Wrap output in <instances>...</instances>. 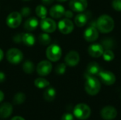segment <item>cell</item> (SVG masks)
<instances>
[{"label": "cell", "mask_w": 121, "mask_h": 120, "mask_svg": "<svg viewBox=\"0 0 121 120\" xmlns=\"http://www.w3.org/2000/svg\"><path fill=\"white\" fill-rule=\"evenodd\" d=\"M96 26L100 32L108 33L113 30L115 23L111 16L108 15H102L97 19Z\"/></svg>", "instance_id": "6da1fadb"}, {"label": "cell", "mask_w": 121, "mask_h": 120, "mask_svg": "<svg viewBox=\"0 0 121 120\" xmlns=\"http://www.w3.org/2000/svg\"><path fill=\"white\" fill-rule=\"evenodd\" d=\"M86 81L85 83V91L90 95H95L98 94L101 89V83L98 79L94 76H86Z\"/></svg>", "instance_id": "7a4b0ae2"}, {"label": "cell", "mask_w": 121, "mask_h": 120, "mask_svg": "<svg viewBox=\"0 0 121 120\" xmlns=\"http://www.w3.org/2000/svg\"><path fill=\"white\" fill-rule=\"evenodd\" d=\"M6 56L8 62L12 64H18L23 59V54L20 50L16 48L9 49Z\"/></svg>", "instance_id": "3957f363"}, {"label": "cell", "mask_w": 121, "mask_h": 120, "mask_svg": "<svg viewBox=\"0 0 121 120\" xmlns=\"http://www.w3.org/2000/svg\"><path fill=\"white\" fill-rule=\"evenodd\" d=\"M74 115L79 120H86L89 118L91 115V109L87 105L80 103L75 106L74 109Z\"/></svg>", "instance_id": "277c9868"}, {"label": "cell", "mask_w": 121, "mask_h": 120, "mask_svg": "<svg viewBox=\"0 0 121 120\" xmlns=\"http://www.w3.org/2000/svg\"><path fill=\"white\" fill-rule=\"evenodd\" d=\"M46 56L51 62H57L62 57V50L60 46L57 45H52L47 48Z\"/></svg>", "instance_id": "5b68a950"}, {"label": "cell", "mask_w": 121, "mask_h": 120, "mask_svg": "<svg viewBox=\"0 0 121 120\" xmlns=\"http://www.w3.org/2000/svg\"><path fill=\"white\" fill-rule=\"evenodd\" d=\"M22 21V16L19 12L13 11L9 13L6 19L7 25L11 28H16L20 25Z\"/></svg>", "instance_id": "8992f818"}, {"label": "cell", "mask_w": 121, "mask_h": 120, "mask_svg": "<svg viewBox=\"0 0 121 120\" xmlns=\"http://www.w3.org/2000/svg\"><path fill=\"white\" fill-rule=\"evenodd\" d=\"M59 30L65 35L69 34L74 30V24L72 21L69 18H64L58 23Z\"/></svg>", "instance_id": "52a82bcc"}, {"label": "cell", "mask_w": 121, "mask_h": 120, "mask_svg": "<svg viewBox=\"0 0 121 120\" xmlns=\"http://www.w3.org/2000/svg\"><path fill=\"white\" fill-rule=\"evenodd\" d=\"M52 65L49 61L43 60L38 63L36 70L38 75L41 76H48L52 71Z\"/></svg>", "instance_id": "ba28073f"}, {"label": "cell", "mask_w": 121, "mask_h": 120, "mask_svg": "<svg viewBox=\"0 0 121 120\" xmlns=\"http://www.w3.org/2000/svg\"><path fill=\"white\" fill-rule=\"evenodd\" d=\"M40 28L45 33H53L57 28L56 23L51 18H45L40 22Z\"/></svg>", "instance_id": "9c48e42d"}, {"label": "cell", "mask_w": 121, "mask_h": 120, "mask_svg": "<svg viewBox=\"0 0 121 120\" xmlns=\"http://www.w3.org/2000/svg\"><path fill=\"white\" fill-rule=\"evenodd\" d=\"M98 76H99L101 81L107 86H111L114 84L116 82V76L114 74L109 71H101Z\"/></svg>", "instance_id": "30bf717a"}, {"label": "cell", "mask_w": 121, "mask_h": 120, "mask_svg": "<svg viewBox=\"0 0 121 120\" xmlns=\"http://www.w3.org/2000/svg\"><path fill=\"white\" fill-rule=\"evenodd\" d=\"M69 6L72 11L81 13L86 10L88 2L87 0H70Z\"/></svg>", "instance_id": "8fae6325"}, {"label": "cell", "mask_w": 121, "mask_h": 120, "mask_svg": "<svg viewBox=\"0 0 121 120\" xmlns=\"http://www.w3.org/2000/svg\"><path fill=\"white\" fill-rule=\"evenodd\" d=\"M79 60H80L79 54L77 51L74 50H72L69 52L65 58V63L69 66H74L77 65L79 62Z\"/></svg>", "instance_id": "7c38bea8"}, {"label": "cell", "mask_w": 121, "mask_h": 120, "mask_svg": "<svg viewBox=\"0 0 121 120\" xmlns=\"http://www.w3.org/2000/svg\"><path fill=\"white\" fill-rule=\"evenodd\" d=\"M101 115L104 120H112L117 116V110L112 106H106L101 110Z\"/></svg>", "instance_id": "4fadbf2b"}, {"label": "cell", "mask_w": 121, "mask_h": 120, "mask_svg": "<svg viewBox=\"0 0 121 120\" xmlns=\"http://www.w3.org/2000/svg\"><path fill=\"white\" fill-rule=\"evenodd\" d=\"M84 37L87 42H94L99 37V31L94 26L89 27L84 31Z\"/></svg>", "instance_id": "5bb4252c"}, {"label": "cell", "mask_w": 121, "mask_h": 120, "mask_svg": "<svg viewBox=\"0 0 121 120\" xmlns=\"http://www.w3.org/2000/svg\"><path fill=\"white\" fill-rule=\"evenodd\" d=\"M104 52V48L101 45L93 44L91 45L88 48V52L89 55L94 58H98L103 55Z\"/></svg>", "instance_id": "9a60e30c"}, {"label": "cell", "mask_w": 121, "mask_h": 120, "mask_svg": "<svg viewBox=\"0 0 121 120\" xmlns=\"http://www.w3.org/2000/svg\"><path fill=\"white\" fill-rule=\"evenodd\" d=\"M65 8L60 4L55 5L50 9V15L54 18H60L65 14Z\"/></svg>", "instance_id": "2e32d148"}, {"label": "cell", "mask_w": 121, "mask_h": 120, "mask_svg": "<svg viewBox=\"0 0 121 120\" xmlns=\"http://www.w3.org/2000/svg\"><path fill=\"white\" fill-rule=\"evenodd\" d=\"M101 71V68L99 64L96 62H90L86 68V76H94L99 74V73Z\"/></svg>", "instance_id": "e0dca14e"}, {"label": "cell", "mask_w": 121, "mask_h": 120, "mask_svg": "<svg viewBox=\"0 0 121 120\" xmlns=\"http://www.w3.org/2000/svg\"><path fill=\"white\" fill-rule=\"evenodd\" d=\"M13 111V107L9 103H5L0 106V117L7 118L9 117Z\"/></svg>", "instance_id": "ac0fdd59"}, {"label": "cell", "mask_w": 121, "mask_h": 120, "mask_svg": "<svg viewBox=\"0 0 121 120\" xmlns=\"http://www.w3.org/2000/svg\"><path fill=\"white\" fill-rule=\"evenodd\" d=\"M39 24L38 20L35 17H30L27 19L24 23V29L27 31H33L36 29Z\"/></svg>", "instance_id": "d6986e66"}, {"label": "cell", "mask_w": 121, "mask_h": 120, "mask_svg": "<svg viewBox=\"0 0 121 120\" xmlns=\"http://www.w3.org/2000/svg\"><path fill=\"white\" fill-rule=\"evenodd\" d=\"M22 42L28 47H32L35 42V38L31 33H25L22 35Z\"/></svg>", "instance_id": "ffe728a7"}, {"label": "cell", "mask_w": 121, "mask_h": 120, "mask_svg": "<svg viewBox=\"0 0 121 120\" xmlns=\"http://www.w3.org/2000/svg\"><path fill=\"white\" fill-rule=\"evenodd\" d=\"M88 21V16L85 13H79L74 18V23L78 27L84 26Z\"/></svg>", "instance_id": "44dd1931"}, {"label": "cell", "mask_w": 121, "mask_h": 120, "mask_svg": "<svg viewBox=\"0 0 121 120\" xmlns=\"http://www.w3.org/2000/svg\"><path fill=\"white\" fill-rule=\"evenodd\" d=\"M55 96H56V91L52 87H50L47 88L43 93L44 99L48 102L52 101L55 98Z\"/></svg>", "instance_id": "7402d4cb"}, {"label": "cell", "mask_w": 121, "mask_h": 120, "mask_svg": "<svg viewBox=\"0 0 121 120\" xmlns=\"http://www.w3.org/2000/svg\"><path fill=\"white\" fill-rule=\"evenodd\" d=\"M23 70L26 74H31L35 69V65L31 61H26L23 66H22Z\"/></svg>", "instance_id": "603a6c76"}, {"label": "cell", "mask_w": 121, "mask_h": 120, "mask_svg": "<svg viewBox=\"0 0 121 120\" xmlns=\"http://www.w3.org/2000/svg\"><path fill=\"white\" fill-rule=\"evenodd\" d=\"M35 86L38 88H44L48 87L50 85V83L48 80L43 78H38L35 80Z\"/></svg>", "instance_id": "cb8c5ba5"}, {"label": "cell", "mask_w": 121, "mask_h": 120, "mask_svg": "<svg viewBox=\"0 0 121 120\" xmlns=\"http://www.w3.org/2000/svg\"><path fill=\"white\" fill-rule=\"evenodd\" d=\"M35 13L39 18L43 19L46 18L48 11L45 6H44L43 5H38L35 8Z\"/></svg>", "instance_id": "d4e9b609"}, {"label": "cell", "mask_w": 121, "mask_h": 120, "mask_svg": "<svg viewBox=\"0 0 121 120\" xmlns=\"http://www.w3.org/2000/svg\"><path fill=\"white\" fill-rule=\"evenodd\" d=\"M51 41V37L48 33H41L38 36V42L42 45H47L50 44Z\"/></svg>", "instance_id": "484cf974"}, {"label": "cell", "mask_w": 121, "mask_h": 120, "mask_svg": "<svg viewBox=\"0 0 121 120\" xmlns=\"http://www.w3.org/2000/svg\"><path fill=\"white\" fill-rule=\"evenodd\" d=\"M25 100H26L25 94L23 93H18L14 95L13 102L15 105H21L23 103H24Z\"/></svg>", "instance_id": "4316f807"}, {"label": "cell", "mask_w": 121, "mask_h": 120, "mask_svg": "<svg viewBox=\"0 0 121 120\" xmlns=\"http://www.w3.org/2000/svg\"><path fill=\"white\" fill-rule=\"evenodd\" d=\"M114 41L111 38H105L102 40L101 45L106 50H110L114 47Z\"/></svg>", "instance_id": "83f0119b"}, {"label": "cell", "mask_w": 121, "mask_h": 120, "mask_svg": "<svg viewBox=\"0 0 121 120\" xmlns=\"http://www.w3.org/2000/svg\"><path fill=\"white\" fill-rule=\"evenodd\" d=\"M102 56L104 57V59L106 62H111L115 58V54L111 50H106L105 52H104Z\"/></svg>", "instance_id": "f1b7e54d"}, {"label": "cell", "mask_w": 121, "mask_h": 120, "mask_svg": "<svg viewBox=\"0 0 121 120\" xmlns=\"http://www.w3.org/2000/svg\"><path fill=\"white\" fill-rule=\"evenodd\" d=\"M66 71V65L64 63H60L57 64L55 67V73L57 75H62Z\"/></svg>", "instance_id": "f546056e"}, {"label": "cell", "mask_w": 121, "mask_h": 120, "mask_svg": "<svg viewBox=\"0 0 121 120\" xmlns=\"http://www.w3.org/2000/svg\"><path fill=\"white\" fill-rule=\"evenodd\" d=\"M112 6L116 11H121V0H113Z\"/></svg>", "instance_id": "4dcf8cb0"}, {"label": "cell", "mask_w": 121, "mask_h": 120, "mask_svg": "<svg viewBox=\"0 0 121 120\" xmlns=\"http://www.w3.org/2000/svg\"><path fill=\"white\" fill-rule=\"evenodd\" d=\"M30 13H31L30 8L29 7L26 6V7H23V8H21V13H20L21 14L22 16H23V17H27V16H28L30 14Z\"/></svg>", "instance_id": "1f68e13d"}, {"label": "cell", "mask_w": 121, "mask_h": 120, "mask_svg": "<svg viewBox=\"0 0 121 120\" xmlns=\"http://www.w3.org/2000/svg\"><path fill=\"white\" fill-rule=\"evenodd\" d=\"M22 35L23 34H16L13 37V40L14 42L16 43H20L21 42H22Z\"/></svg>", "instance_id": "d6a6232c"}, {"label": "cell", "mask_w": 121, "mask_h": 120, "mask_svg": "<svg viewBox=\"0 0 121 120\" xmlns=\"http://www.w3.org/2000/svg\"><path fill=\"white\" fill-rule=\"evenodd\" d=\"M61 120H74V117L70 113H66L62 115Z\"/></svg>", "instance_id": "836d02e7"}, {"label": "cell", "mask_w": 121, "mask_h": 120, "mask_svg": "<svg viewBox=\"0 0 121 120\" xmlns=\"http://www.w3.org/2000/svg\"><path fill=\"white\" fill-rule=\"evenodd\" d=\"M64 16H65L67 18L70 19L71 18H72V17H73V13H72V11H69H69H65Z\"/></svg>", "instance_id": "e575fe53"}, {"label": "cell", "mask_w": 121, "mask_h": 120, "mask_svg": "<svg viewBox=\"0 0 121 120\" xmlns=\"http://www.w3.org/2000/svg\"><path fill=\"white\" fill-rule=\"evenodd\" d=\"M6 79V75L4 72L0 71V83H2Z\"/></svg>", "instance_id": "d590c367"}, {"label": "cell", "mask_w": 121, "mask_h": 120, "mask_svg": "<svg viewBox=\"0 0 121 120\" xmlns=\"http://www.w3.org/2000/svg\"><path fill=\"white\" fill-rule=\"evenodd\" d=\"M53 1L54 0H42L43 4L45 5H50Z\"/></svg>", "instance_id": "8d00e7d4"}, {"label": "cell", "mask_w": 121, "mask_h": 120, "mask_svg": "<svg viewBox=\"0 0 121 120\" xmlns=\"http://www.w3.org/2000/svg\"><path fill=\"white\" fill-rule=\"evenodd\" d=\"M11 120H25L23 117H20V116H16V117H14L13 118H12Z\"/></svg>", "instance_id": "74e56055"}, {"label": "cell", "mask_w": 121, "mask_h": 120, "mask_svg": "<svg viewBox=\"0 0 121 120\" xmlns=\"http://www.w3.org/2000/svg\"><path fill=\"white\" fill-rule=\"evenodd\" d=\"M4 94L1 91H0V103L4 100Z\"/></svg>", "instance_id": "f35d334b"}, {"label": "cell", "mask_w": 121, "mask_h": 120, "mask_svg": "<svg viewBox=\"0 0 121 120\" xmlns=\"http://www.w3.org/2000/svg\"><path fill=\"white\" fill-rule=\"evenodd\" d=\"M4 58V52L1 49H0V62Z\"/></svg>", "instance_id": "ab89813d"}, {"label": "cell", "mask_w": 121, "mask_h": 120, "mask_svg": "<svg viewBox=\"0 0 121 120\" xmlns=\"http://www.w3.org/2000/svg\"><path fill=\"white\" fill-rule=\"evenodd\" d=\"M57 1H60V2H63V1H65L67 0H57Z\"/></svg>", "instance_id": "60d3db41"}, {"label": "cell", "mask_w": 121, "mask_h": 120, "mask_svg": "<svg viewBox=\"0 0 121 120\" xmlns=\"http://www.w3.org/2000/svg\"><path fill=\"white\" fill-rule=\"evenodd\" d=\"M23 1H30V0H23Z\"/></svg>", "instance_id": "b9f144b4"}, {"label": "cell", "mask_w": 121, "mask_h": 120, "mask_svg": "<svg viewBox=\"0 0 121 120\" xmlns=\"http://www.w3.org/2000/svg\"></svg>", "instance_id": "7bdbcfd3"}]
</instances>
